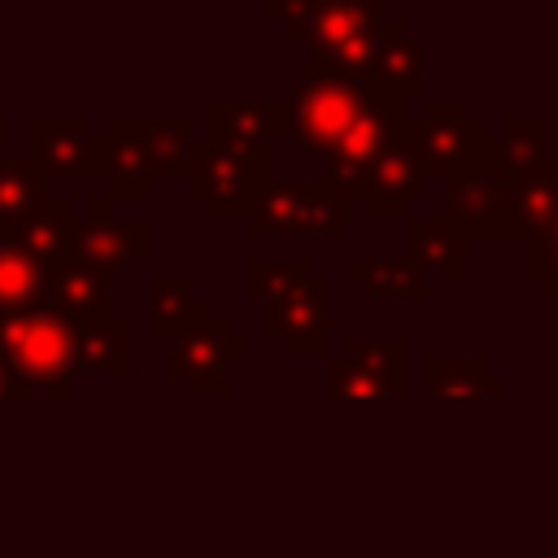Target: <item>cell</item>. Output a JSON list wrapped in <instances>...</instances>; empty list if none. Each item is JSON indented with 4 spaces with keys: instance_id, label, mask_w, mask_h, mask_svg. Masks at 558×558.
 I'll list each match as a JSON object with an SVG mask.
<instances>
[{
    "instance_id": "28",
    "label": "cell",
    "mask_w": 558,
    "mask_h": 558,
    "mask_svg": "<svg viewBox=\"0 0 558 558\" xmlns=\"http://www.w3.org/2000/svg\"><path fill=\"white\" fill-rule=\"evenodd\" d=\"M296 196H301V179H266L262 192L253 196L248 214H244V231L253 244L262 240H288V222H292V209H296Z\"/></svg>"
},
{
    "instance_id": "8",
    "label": "cell",
    "mask_w": 558,
    "mask_h": 558,
    "mask_svg": "<svg viewBox=\"0 0 558 558\" xmlns=\"http://www.w3.org/2000/svg\"><path fill=\"white\" fill-rule=\"evenodd\" d=\"M266 17L279 22L288 31V39H296L314 52L336 39L379 35L392 13L379 0H270Z\"/></svg>"
},
{
    "instance_id": "6",
    "label": "cell",
    "mask_w": 558,
    "mask_h": 558,
    "mask_svg": "<svg viewBox=\"0 0 558 558\" xmlns=\"http://www.w3.org/2000/svg\"><path fill=\"white\" fill-rule=\"evenodd\" d=\"M153 253V222L144 214L135 218H118L109 196H87L74 235H70V253L74 262H87L96 270H105L109 279L140 266Z\"/></svg>"
},
{
    "instance_id": "9",
    "label": "cell",
    "mask_w": 558,
    "mask_h": 558,
    "mask_svg": "<svg viewBox=\"0 0 558 558\" xmlns=\"http://www.w3.org/2000/svg\"><path fill=\"white\" fill-rule=\"evenodd\" d=\"M26 157L52 179H105V140L87 118H31L26 122Z\"/></svg>"
},
{
    "instance_id": "29",
    "label": "cell",
    "mask_w": 558,
    "mask_h": 558,
    "mask_svg": "<svg viewBox=\"0 0 558 558\" xmlns=\"http://www.w3.org/2000/svg\"><path fill=\"white\" fill-rule=\"evenodd\" d=\"M310 275L314 270H310V262L301 253H292V257H262V253H253L244 262V296H253L262 305H275L283 296H292L301 283H310Z\"/></svg>"
},
{
    "instance_id": "10",
    "label": "cell",
    "mask_w": 558,
    "mask_h": 558,
    "mask_svg": "<svg viewBox=\"0 0 558 558\" xmlns=\"http://www.w3.org/2000/svg\"><path fill=\"white\" fill-rule=\"evenodd\" d=\"M466 244L471 240H519L514 187L497 174H462L445 183V214H440Z\"/></svg>"
},
{
    "instance_id": "2",
    "label": "cell",
    "mask_w": 558,
    "mask_h": 558,
    "mask_svg": "<svg viewBox=\"0 0 558 558\" xmlns=\"http://www.w3.org/2000/svg\"><path fill=\"white\" fill-rule=\"evenodd\" d=\"M74 323L52 314L48 305L0 318V366L9 379V397H65L74 366Z\"/></svg>"
},
{
    "instance_id": "24",
    "label": "cell",
    "mask_w": 558,
    "mask_h": 558,
    "mask_svg": "<svg viewBox=\"0 0 558 558\" xmlns=\"http://www.w3.org/2000/svg\"><path fill=\"white\" fill-rule=\"evenodd\" d=\"M344 235H349V205L331 192V183L323 174L301 179L288 240H344Z\"/></svg>"
},
{
    "instance_id": "7",
    "label": "cell",
    "mask_w": 558,
    "mask_h": 558,
    "mask_svg": "<svg viewBox=\"0 0 558 558\" xmlns=\"http://www.w3.org/2000/svg\"><path fill=\"white\" fill-rule=\"evenodd\" d=\"M170 357H166V371L187 384V392L196 401L205 397H227L231 392V379H227V366L231 362H244L248 357V336H235L231 331V318L222 314H209L205 323H196L192 331H183L179 340H170Z\"/></svg>"
},
{
    "instance_id": "34",
    "label": "cell",
    "mask_w": 558,
    "mask_h": 558,
    "mask_svg": "<svg viewBox=\"0 0 558 558\" xmlns=\"http://www.w3.org/2000/svg\"><path fill=\"white\" fill-rule=\"evenodd\" d=\"M0 397H9V379H4V366H0Z\"/></svg>"
},
{
    "instance_id": "14",
    "label": "cell",
    "mask_w": 558,
    "mask_h": 558,
    "mask_svg": "<svg viewBox=\"0 0 558 558\" xmlns=\"http://www.w3.org/2000/svg\"><path fill=\"white\" fill-rule=\"evenodd\" d=\"M371 83L397 105L410 109L427 100V78H423V44L410 31L405 17H388L379 39H375V65H371Z\"/></svg>"
},
{
    "instance_id": "21",
    "label": "cell",
    "mask_w": 558,
    "mask_h": 558,
    "mask_svg": "<svg viewBox=\"0 0 558 558\" xmlns=\"http://www.w3.org/2000/svg\"><path fill=\"white\" fill-rule=\"evenodd\" d=\"M153 174L144 161V148L135 140L131 118H109L105 122V196L109 201H148Z\"/></svg>"
},
{
    "instance_id": "1",
    "label": "cell",
    "mask_w": 558,
    "mask_h": 558,
    "mask_svg": "<svg viewBox=\"0 0 558 558\" xmlns=\"http://www.w3.org/2000/svg\"><path fill=\"white\" fill-rule=\"evenodd\" d=\"M283 100L292 113V140H301L305 157L323 166L340 157L371 161L414 140V113L397 109L375 83L301 74Z\"/></svg>"
},
{
    "instance_id": "12",
    "label": "cell",
    "mask_w": 558,
    "mask_h": 558,
    "mask_svg": "<svg viewBox=\"0 0 558 558\" xmlns=\"http://www.w3.org/2000/svg\"><path fill=\"white\" fill-rule=\"evenodd\" d=\"M327 323H331V283L323 275H310V283H301L292 296L266 305V336L288 357H331Z\"/></svg>"
},
{
    "instance_id": "27",
    "label": "cell",
    "mask_w": 558,
    "mask_h": 558,
    "mask_svg": "<svg viewBox=\"0 0 558 558\" xmlns=\"http://www.w3.org/2000/svg\"><path fill=\"white\" fill-rule=\"evenodd\" d=\"M514 214H519V244L545 240V231L558 222V157L536 179L514 187Z\"/></svg>"
},
{
    "instance_id": "22",
    "label": "cell",
    "mask_w": 558,
    "mask_h": 558,
    "mask_svg": "<svg viewBox=\"0 0 558 558\" xmlns=\"http://www.w3.org/2000/svg\"><path fill=\"white\" fill-rule=\"evenodd\" d=\"M74 366L105 379L131 375V318L109 314L100 323H78L74 331Z\"/></svg>"
},
{
    "instance_id": "32",
    "label": "cell",
    "mask_w": 558,
    "mask_h": 558,
    "mask_svg": "<svg viewBox=\"0 0 558 558\" xmlns=\"http://www.w3.org/2000/svg\"><path fill=\"white\" fill-rule=\"evenodd\" d=\"M523 270L532 279H541V288H545L549 301H558V222L545 231V240L523 244Z\"/></svg>"
},
{
    "instance_id": "15",
    "label": "cell",
    "mask_w": 558,
    "mask_h": 558,
    "mask_svg": "<svg viewBox=\"0 0 558 558\" xmlns=\"http://www.w3.org/2000/svg\"><path fill=\"white\" fill-rule=\"evenodd\" d=\"M48 292H44V305L61 318H70L74 327L78 323H100L109 318V275L87 266V262H74V257H61L52 262L48 270Z\"/></svg>"
},
{
    "instance_id": "25",
    "label": "cell",
    "mask_w": 558,
    "mask_h": 558,
    "mask_svg": "<svg viewBox=\"0 0 558 558\" xmlns=\"http://www.w3.org/2000/svg\"><path fill=\"white\" fill-rule=\"evenodd\" d=\"M344 275L362 283L371 301H423L427 275L414 270L405 257H349Z\"/></svg>"
},
{
    "instance_id": "18",
    "label": "cell",
    "mask_w": 558,
    "mask_h": 558,
    "mask_svg": "<svg viewBox=\"0 0 558 558\" xmlns=\"http://www.w3.org/2000/svg\"><path fill=\"white\" fill-rule=\"evenodd\" d=\"M74 222H78V214H70V201L48 196V201H39L35 209L17 214L13 222H0V240H13L22 253H31V257L48 270L52 262H61V257L70 253Z\"/></svg>"
},
{
    "instance_id": "13",
    "label": "cell",
    "mask_w": 558,
    "mask_h": 558,
    "mask_svg": "<svg viewBox=\"0 0 558 558\" xmlns=\"http://www.w3.org/2000/svg\"><path fill=\"white\" fill-rule=\"evenodd\" d=\"M432 179L427 170L418 166L414 148H392L384 157H371L366 161V179H362V205H366V218L371 222H405L410 209L427 196Z\"/></svg>"
},
{
    "instance_id": "26",
    "label": "cell",
    "mask_w": 558,
    "mask_h": 558,
    "mask_svg": "<svg viewBox=\"0 0 558 558\" xmlns=\"http://www.w3.org/2000/svg\"><path fill=\"white\" fill-rule=\"evenodd\" d=\"M44 292H48L44 266L31 253H22L13 240H0V318L39 310Z\"/></svg>"
},
{
    "instance_id": "23",
    "label": "cell",
    "mask_w": 558,
    "mask_h": 558,
    "mask_svg": "<svg viewBox=\"0 0 558 558\" xmlns=\"http://www.w3.org/2000/svg\"><path fill=\"white\" fill-rule=\"evenodd\" d=\"M131 122H135V140L144 148L148 174L153 179H183L192 144H196L192 122L183 113L179 118H131Z\"/></svg>"
},
{
    "instance_id": "3",
    "label": "cell",
    "mask_w": 558,
    "mask_h": 558,
    "mask_svg": "<svg viewBox=\"0 0 558 558\" xmlns=\"http://www.w3.org/2000/svg\"><path fill=\"white\" fill-rule=\"evenodd\" d=\"M488 144L493 131L484 118L466 109L462 96H427L414 113V157L427 170V179H462L488 170Z\"/></svg>"
},
{
    "instance_id": "19",
    "label": "cell",
    "mask_w": 558,
    "mask_h": 558,
    "mask_svg": "<svg viewBox=\"0 0 558 558\" xmlns=\"http://www.w3.org/2000/svg\"><path fill=\"white\" fill-rule=\"evenodd\" d=\"M414 270H423L427 279H462L466 275V240L432 214H410L405 218V253H401Z\"/></svg>"
},
{
    "instance_id": "4",
    "label": "cell",
    "mask_w": 558,
    "mask_h": 558,
    "mask_svg": "<svg viewBox=\"0 0 558 558\" xmlns=\"http://www.w3.org/2000/svg\"><path fill=\"white\" fill-rule=\"evenodd\" d=\"M270 179V161L266 157H244L209 135H196L183 183L187 196L214 218V222H244L253 196L262 192V183Z\"/></svg>"
},
{
    "instance_id": "17",
    "label": "cell",
    "mask_w": 558,
    "mask_h": 558,
    "mask_svg": "<svg viewBox=\"0 0 558 558\" xmlns=\"http://www.w3.org/2000/svg\"><path fill=\"white\" fill-rule=\"evenodd\" d=\"M423 384L436 401H484L506 397V379L488 366L484 353H427L423 357Z\"/></svg>"
},
{
    "instance_id": "16",
    "label": "cell",
    "mask_w": 558,
    "mask_h": 558,
    "mask_svg": "<svg viewBox=\"0 0 558 558\" xmlns=\"http://www.w3.org/2000/svg\"><path fill=\"white\" fill-rule=\"evenodd\" d=\"M549 161H554V153H549L545 118H506V126L488 144V174H497L510 187L536 179Z\"/></svg>"
},
{
    "instance_id": "20",
    "label": "cell",
    "mask_w": 558,
    "mask_h": 558,
    "mask_svg": "<svg viewBox=\"0 0 558 558\" xmlns=\"http://www.w3.org/2000/svg\"><path fill=\"white\" fill-rule=\"evenodd\" d=\"M144 314L153 340H179L183 331L209 318V301L196 296L187 275H153L144 288Z\"/></svg>"
},
{
    "instance_id": "11",
    "label": "cell",
    "mask_w": 558,
    "mask_h": 558,
    "mask_svg": "<svg viewBox=\"0 0 558 558\" xmlns=\"http://www.w3.org/2000/svg\"><path fill=\"white\" fill-rule=\"evenodd\" d=\"M205 135L244 153V157H266L270 144L292 135V113L283 96H257V100H235V96H214L205 105Z\"/></svg>"
},
{
    "instance_id": "5",
    "label": "cell",
    "mask_w": 558,
    "mask_h": 558,
    "mask_svg": "<svg viewBox=\"0 0 558 558\" xmlns=\"http://www.w3.org/2000/svg\"><path fill=\"white\" fill-rule=\"evenodd\" d=\"M327 392L340 401H379L410 392V340L405 336H349L327 357Z\"/></svg>"
},
{
    "instance_id": "30",
    "label": "cell",
    "mask_w": 558,
    "mask_h": 558,
    "mask_svg": "<svg viewBox=\"0 0 558 558\" xmlns=\"http://www.w3.org/2000/svg\"><path fill=\"white\" fill-rule=\"evenodd\" d=\"M375 39H379V35H357V39L323 44V48L310 52L305 74H327V78H357V83H371Z\"/></svg>"
},
{
    "instance_id": "33",
    "label": "cell",
    "mask_w": 558,
    "mask_h": 558,
    "mask_svg": "<svg viewBox=\"0 0 558 558\" xmlns=\"http://www.w3.org/2000/svg\"><path fill=\"white\" fill-rule=\"evenodd\" d=\"M9 135H13V122H9V118H0V161L9 157Z\"/></svg>"
},
{
    "instance_id": "31",
    "label": "cell",
    "mask_w": 558,
    "mask_h": 558,
    "mask_svg": "<svg viewBox=\"0 0 558 558\" xmlns=\"http://www.w3.org/2000/svg\"><path fill=\"white\" fill-rule=\"evenodd\" d=\"M48 179L31 166V157H4L0 161V222H13L17 214L48 201Z\"/></svg>"
}]
</instances>
